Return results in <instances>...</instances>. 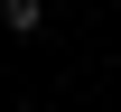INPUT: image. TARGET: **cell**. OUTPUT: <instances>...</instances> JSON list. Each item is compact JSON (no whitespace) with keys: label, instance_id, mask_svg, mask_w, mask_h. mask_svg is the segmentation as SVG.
Segmentation results:
<instances>
[{"label":"cell","instance_id":"cell-1","mask_svg":"<svg viewBox=\"0 0 121 112\" xmlns=\"http://www.w3.org/2000/svg\"><path fill=\"white\" fill-rule=\"evenodd\" d=\"M37 19H47V0H0V28L9 37H37Z\"/></svg>","mask_w":121,"mask_h":112}]
</instances>
